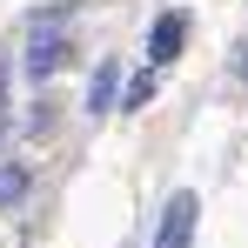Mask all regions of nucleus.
<instances>
[{
	"instance_id": "f257e3e1",
	"label": "nucleus",
	"mask_w": 248,
	"mask_h": 248,
	"mask_svg": "<svg viewBox=\"0 0 248 248\" xmlns=\"http://www.w3.org/2000/svg\"><path fill=\"white\" fill-rule=\"evenodd\" d=\"M67 14H47L34 20V41H27V81H47V74H61L67 67Z\"/></svg>"
},
{
	"instance_id": "f03ea898",
	"label": "nucleus",
	"mask_w": 248,
	"mask_h": 248,
	"mask_svg": "<svg viewBox=\"0 0 248 248\" xmlns=\"http://www.w3.org/2000/svg\"><path fill=\"white\" fill-rule=\"evenodd\" d=\"M195 215H202L195 195H174V202L161 208V228H155V242H148V248H188V242H195Z\"/></svg>"
},
{
	"instance_id": "7ed1b4c3",
	"label": "nucleus",
	"mask_w": 248,
	"mask_h": 248,
	"mask_svg": "<svg viewBox=\"0 0 248 248\" xmlns=\"http://www.w3.org/2000/svg\"><path fill=\"white\" fill-rule=\"evenodd\" d=\"M181 34H188V20H181V14H161V20H155V34H148V61L168 67V61L181 54Z\"/></svg>"
},
{
	"instance_id": "20e7f679",
	"label": "nucleus",
	"mask_w": 248,
	"mask_h": 248,
	"mask_svg": "<svg viewBox=\"0 0 248 248\" xmlns=\"http://www.w3.org/2000/svg\"><path fill=\"white\" fill-rule=\"evenodd\" d=\"M20 202H27V168L0 161V208H20Z\"/></svg>"
},
{
	"instance_id": "39448f33",
	"label": "nucleus",
	"mask_w": 248,
	"mask_h": 248,
	"mask_svg": "<svg viewBox=\"0 0 248 248\" xmlns=\"http://www.w3.org/2000/svg\"><path fill=\"white\" fill-rule=\"evenodd\" d=\"M108 101H114V67H94V87H87V108L101 114Z\"/></svg>"
},
{
	"instance_id": "423d86ee",
	"label": "nucleus",
	"mask_w": 248,
	"mask_h": 248,
	"mask_svg": "<svg viewBox=\"0 0 248 248\" xmlns=\"http://www.w3.org/2000/svg\"><path fill=\"white\" fill-rule=\"evenodd\" d=\"M148 94H155V74H134L127 81V108H148Z\"/></svg>"
}]
</instances>
